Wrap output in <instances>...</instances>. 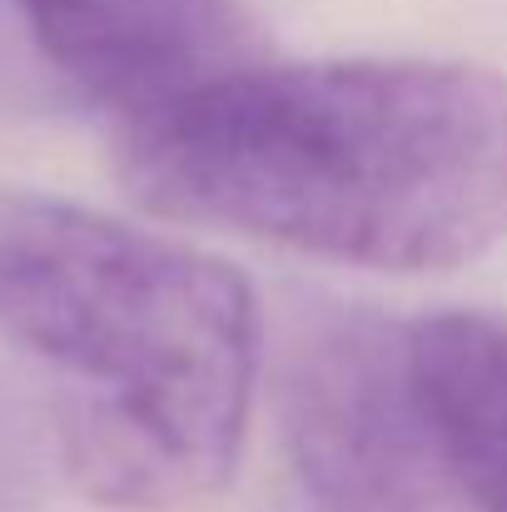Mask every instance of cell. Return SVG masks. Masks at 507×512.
<instances>
[{
    "instance_id": "2",
    "label": "cell",
    "mask_w": 507,
    "mask_h": 512,
    "mask_svg": "<svg viewBox=\"0 0 507 512\" xmlns=\"http://www.w3.org/2000/svg\"><path fill=\"white\" fill-rule=\"evenodd\" d=\"M0 334L50 378L70 483L184 512L239 468L264 314L239 269L100 209L0 189Z\"/></svg>"
},
{
    "instance_id": "3",
    "label": "cell",
    "mask_w": 507,
    "mask_h": 512,
    "mask_svg": "<svg viewBox=\"0 0 507 512\" xmlns=\"http://www.w3.org/2000/svg\"><path fill=\"white\" fill-rule=\"evenodd\" d=\"M274 413L319 512H468L413 368V324L304 299L279 334Z\"/></svg>"
},
{
    "instance_id": "4",
    "label": "cell",
    "mask_w": 507,
    "mask_h": 512,
    "mask_svg": "<svg viewBox=\"0 0 507 512\" xmlns=\"http://www.w3.org/2000/svg\"><path fill=\"white\" fill-rule=\"evenodd\" d=\"M40 60L120 130L254 65L239 0H15Z\"/></svg>"
},
{
    "instance_id": "5",
    "label": "cell",
    "mask_w": 507,
    "mask_h": 512,
    "mask_svg": "<svg viewBox=\"0 0 507 512\" xmlns=\"http://www.w3.org/2000/svg\"><path fill=\"white\" fill-rule=\"evenodd\" d=\"M413 368L468 512H507V324L433 314L413 324Z\"/></svg>"
},
{
    "instance_id": "1",
    "label": "cell",
    "mask_w": 507,
    "mask_h": 512,
    "mask_svg": "<svg viewBox=\"0 0 507 512\" xmlns=\"http://www.w3.org/2000/svg\"><path fill=\"white\" fill-rule=\"evenodd\" d=\"M120 179L165 219L363 269H453L507 239V75L244 65L120 130Z\"/></svg>"
}]
</instances>
